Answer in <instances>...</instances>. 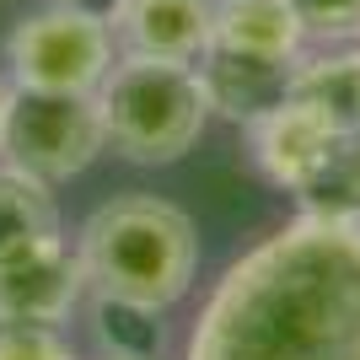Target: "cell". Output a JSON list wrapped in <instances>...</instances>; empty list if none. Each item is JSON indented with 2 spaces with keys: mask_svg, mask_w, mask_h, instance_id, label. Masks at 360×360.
<instances>
[{
  "mask_svg": "<svg viewBox=\"0 0 360 360\" xmlns=\"http://www.w3.org/2000/svg\"><path fill=\"white\" fill-rule=\"evenodd\" d=\"M178 360H360V221L296 210L242 248Z\"/></svg>",
  "mask_w": 360,
  "mask_h": 360,
  "instance_id": "1",
  "label": "cell"
},
{
  "mask_svg": "<svg viewBox=\"0 0 360 360\" xmlns=\"http://www.w3.org/2000/svg\"><path fill=\"white\" fill-rule=\"evenodd\" d=\"M86 296L172 312L199 280V226L162 194H113L75 226Z\"/></svg>",
  "mask_w": 360,
  "mask_h": 360,
  "instance_id": "2",
  "label": "cell"
},
{
  "mask_svg": "<svg viewBox=\"0 0 360 360\" xmlns=\"http://www.w3.org/2000/svg\"><path fill=\"white\" fill-rule=\"evenodd\" d=\"M108 150L129 167H172L205 140L215 124L210 91L199 65L183 60H140L119 54L97 86Z\"/></svg>",
  "mask_w": 360,
  "mask_h": 360,
  "instance_id": "3",
  "label": "cell"
},
{
  "mask_svg": "<svg viewBox=\"0 0 360 360\" xmlns=\"http://www.w3.org/2000/svg\"><path fill=\"white\" fill-rule=\"evenodd\" d=\"M119 60L113 27L97 6L44 0L6 32V81L32 91H97Z\"/></svg>",
  "mask_w": 360,
  "mask_h": 360,
  "instance_id": "4",
  "label": "cell"
},
{
  "mask_svg": "<svg viewBox=\"0 0 360 360\" xmlns=\"http://www.w3.org/2000/svg\"><path fill=\"white\" fill-rule=\"evenodd\" d=\"M108 150L97 91H32L11 86L0 113V162L65 188Z\"/></svg>",
  "mask_w": 360,
  "mask_h": 360,
  "instance_id": "5",
  "label": "cell"
},
{
  "mask_svg": "<svg viewBox=\"0 0 360 360\" xmlns=\"http://www.w3.org/2000/svg\"><path fill=\"white\" fill-rule=\"evenodd\" d=\"M81 307H86V280L75 264L70 231H44V237L0 253V323L70 328Z\"/></svg>",
  "mask_w": 360,
  "mask_h": 360,
  "instance_id": "6",
  "label": "cell"
},
{
  "mask_svg": "<svg viewBox=\"0 0 360 360\" xmlns=\"http://www.w3.org/2000/svg\"><path fill=\"white\" fill-rule=\"evenodd\" d=\"M242 140H248V156H253L258 178L296 199L333 162V150L345 146V129L317 119L312 108H301L296 97H280L274 108H264L258 119L242 124Z\"/></svg>",
  "mask_w": 360,
  "mask_h": 360,
  "instance_id": "7",
  "label": "cell"
},
{
  "mask_svg": "<svg viewBox=\"0 0 360 360\" xmlns=\"http://www.w3.org/2000/svg\"><path fill=\"white\" fill-rule=\"evenodd\" d=\"M108 27L119 54L199 65L215 38V0H113Z\"/></svg>",
  "mask_w": 360,
  "mask_h": 360,
  "instance_id": "8",
  "label": "cell"
},
{
  "mask_svg": "<svg viewBox=\"0 0 360 360\" xmlns=\"http://www.w3.org/2000/svg\"><path fill=\"white\" fill-rule=\"evenodd\" d=\"M210 49L269 60V65H296L312 44H307V27H301L290 0H215Z\"/></svg>",
  "mask_w": 360,
  "mask_h": 360,
  "instance_id": "9",
  "label": "cell"
},
{
  "mask_svg": "<svg viewBox=\"0 0 360 360\" xmlns=\"http://www.w3.org/2000/svg\"><path fill=\"white\" fill-rule=\"evenodd\" d=\"M285 97L312 108L333 129L355 135L360 129V44H312L290 65Z\"/></svg>",
  "mask_w": 360,
  "mask_h": 360,
  "instance_id": "10",
  "label": "cell"
},
{
  "mask_svg": "<svg viewBox=\"0 0 360 360\" xmlns=\"http://www.w3.org/2000/svg\"><path fill=\"white\" fill-rule=\"evenodd\" d=\"M199 75H205L215 119L248 124V119H258L264 108H274L285 97L290 65H269V60H248V54H226V49H205Z\"/></svg>",
  "mask_w": 360,
  "mask_h": 360,
  "instance_id": "11",
  "label": "cell"
},
{
  "mask_svg": "<svg viewBox=\"0 0 360 360\" xmlns=\"http://www.w3.org/2000/svg\"><path fill=\"white\" fill-rule=\"evenodd\" d=\"M44 231H65L54 188L38 183L32 172H22V167L0 162V253L44 237Z\"/></svg>",
  "mask_w": 360,
  "mask_h": 360,
  "instance_id": "12",
  "label": "cell"
},
{
  "mask_svg": "<svg viewBox=\"0 0 360 360\" xmlns=\"http://www.w3.org/2000/svg\"><path fill=\"white\" fill-rule=\"evenodd\" d=\"M81 317H86L91 349H108V355H150V360H162V345H167V312H146V307H124V301L86 296Z\"/></svg>",
  "mask_w": 360,
  "mask_h": 360,
  "instance_id": "13",
  "label": "cell"
},
{
  "mask_svg": "<svg viewBox=\"0 0 360 360\" xmlns=\"http://www.w3.org/2000/svg\"><path fill=\"white\" fill-rule=\"evenodd\" d=\"M296 210L323 221H360V129L345 135V146L333 150V162L317 172L312 188L296 194Z\"/></svg>",
  "mask_w": 360,
  "mask_h": 360,
  "instance_id": "14",
  "label": "cell"
},
{
  "mask_svg": "<svg viewBox=\"0 0 360 360\" xmlns=\"http://www.w3.org/2000/svg\"><path fill=\"white\" fill-rule=\"evenodd\" d=\"M0 360H86V345L60 323H0Z\"/></svg>",
  "mask_w": 360,
  "mask_h": 360,
  "instance_id": "15",
  "label": "cell"
},
{
  "mask_svg": "<svg viewBox=\"0 0 360 360\" xmlns=\"http://www.w3.org/2000/svg\"><path fill=\"white\" fill-rule=\"evenodd\" d=\"M307 44H360V0H290Z\"/></svg>",
  "mask_w": 360,
  "mask_h": 360,
  "instance_id": "16",
  "label": "cell"
},
{
  "mask_svg": "<svg viewBox=\"0 0 360 360\" xmlns=\"http://www.w3.org/2000/svg\"><path fill=\"white\" fill-rule=\"evenodd\" d=\"M86 360H150V355H108V349H86Z\"/></svg>",
  "mask_w": 360,
  "mask_h": 360,
  "instance_id": "17",
  "label": "cell"
},
{
  "mask_svg": "<svg viewBox=\"0 0 360 360\" xmlns=\"http://www.w3.org/2000/svg\"><path fill=\"white\" fill-rule=\"evenodd\" d=\"M6 91H11V81H6V70H0V113H6Z\"/></svg>",
  "mask_w": 360,
  "mask_h": 360,
  "instance_id": "18",
  "label": "cell"
},
{
  "mask_svg": "<svg viewBox=\"0 0 360 360\" xmlns=\"http://www.w3.org/2000/svg\"><path fill=\"white\" fill-rule=\"evenodd\" d=\"M75 6H97V11H108V6H113V0H75Z\"/></svg>",
  "mask_w": 360,
  "mask_h": 360,
  "instance_id": "19",
  "label": "cell"
}]
</instances>
